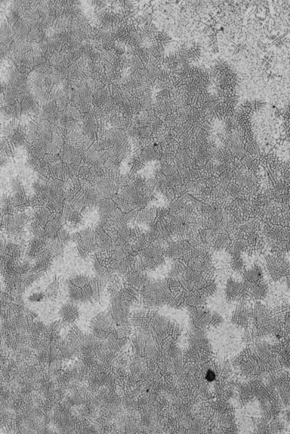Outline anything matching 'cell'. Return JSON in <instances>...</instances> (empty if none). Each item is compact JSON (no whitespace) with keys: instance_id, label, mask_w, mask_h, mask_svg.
I'll return each mask as SVG.
<instances>
[{"instance_id":"obj_1","label":"cell","mask_w":290,"mask_h":434,"mask_svg":"<svg viewBox=\"0 0 290 434\" xmlns=\"http://www.w3.org/2000/svg\"><path fill=\"white\" fill-rule=\"evenodd\" d=\"M71 240L76 244L79 257L82 259L92 256L98 251L96 233L92 228H86L71 235Z\"/></svg>"},{"instance_id":"obj_2","label":"cell","mask_w":290,"mask_h":434,"mask_svg":"<svg viewBox=\"0 0 290 434\" xmlns=\"http://www.w3.org/2000/svg\"><path fill=\"white\" fill-rule=\"evenodd\" d=\"M91 277L85 275H77L69 279L68 292L69 296L75 301H92V289Z\"/></svg>"},{"instance_id":"obj_3","label":"cell","mask_w":290,"mask_h":434,"mask_svg":"<svg viewBox=\"0 0 290 434\" xmlns=\"http://www.w3.org/2000/svg\"><path fill=\"white\" fill-rule=\"evenodd\" d=\"M251 316L253 318L255 332L259 334H267L275 331V319L272 312L264 305L258 303L252 310Z\"/></svg>"},{"instance_id":"obj_4","label":"cell","mask_w":290,"mask_h":434,"mask_svg":"<svg viewBox=\"0 0 290 434\" xmlns=\"http://www.w3.org/2000/svg\"><path fill=\"white\" fill-rule=\"evenodd\" d=\"M268 274L274 281L286 279L290 275V263L283 255L272 253L266 259Z\"/></svg>"},{"instance_id":"obj_5","label":"cell","mask_w":290,"mask_h":434,"mask_svg":"<svg viewBox=\"0 0 290 434\" xmlns=\"http://www.w3.org/2000/svg\"><path fill=\"white\" fill-rule=\"evenodd\" d=\"M150 279L146 271L132 268L123 276V283L125 287L133 289L137 292L138 290L140 291Z\"/></svg>"},{"instance_id":"obj_6","label":"cell","mask_w":290,"mask_h":434,"mask_svg":"<svg viewBox=\"0 0 290 434\" xmlns=\"http://www.w3.org/2000/svg\"><path fill=\"white\" fill-rule=\"evenodd\" d=\"M49 240L45 237H34L27 243L25 254L29 259H36L47 249Z\"/></svg>"},{"instance_id":"obj_7","label":"cell","mask_w":290,"mask_h":434,"mask_svg":"<svg viewBox=\"0 0 290 434\" xmlns=\"http://www.w3.org/2000/svg\"><path fill=\"white\" fill-rule=\"evenodd\" d=\"M110 318L109 315L101 313L93 318L91 323V328L96 336L106 334L110 329Z\"/></svg>"},{"instance_id":"obj_8","label":"cell","mask_w":290,"mask_h":434,"mask_svg":"<svg viewBox=\"0 0 290 434\" xmlns=\"http://www.w3.org/2000/svg\"><path fill=\"white\" fill-rule=\"evenodd\" d=\"M242 277H243L242 281L250 287L261 282L264 279L263 269L259 265H254L253 267L244 271L242 272Z\"/></svg>"},{"instance_id":"obj_9","label":"cell","mask_w":290,"mask_h":434,"mask_svg":"<svg viewBox=\"0 0 290 434\" xmlns=\"http://www.w3.org/2000/svg\"><path fill=\"white\" fill-rule=\"evenodd\" d=\"M251 316V312L246 307L239 306L234 313L232 322L238 326L245 328L249 325Z\"/></svg>"},{"instance_id":"obj_10","label":"cell","mask_w":290,"mask_h":434,"mask_svg":"<svg viewBox=\"0 0 290 434\" xmlns=\"http://www.w3.org/2000/svg\"><path fill=\"white\" fill-rule=\"evenodd\" d=\"M59 316L63 322L65 324H72L78 318L79 310L74 305L66 304L63 305L59 311Z\"/></svg>"},{"instance_id":"obj_11","label":"cell","mask_w":290,"mask_h":434,"mask_svg":"<svg viewBox=\"0 0 290 434\" xmlns=\"http://www.w3.org/2000/svg\"><path fill=\"white\" fill-rule=\"evenodd\" d=\"M62 279L56 275H54L51 282L47 285L45 290V296L47 298L55 299L58 298L61 291Z\"/></svg>"},{"instance_id":"obj_12","label":"cell","mask_w":290,"mask_h":434,"mask_svg":"<svg viewBox=\"0 0 290 434\" xmlns=\"http://www.w3.org/2000/svg\"><path fill=\"white\" fill-rule=\"evenodd\" d=\"M268 285L264 281L250 287L249 295L252 298L261 300L265 299L268 292Z\"/></svg>"},{"instance_id":"obj_13","label":"cell","mask_w":290,"mask_h":434,"mask_svg":"<svg viewBox=\"0 0 290 434\" xmlns=\"http://www.w3.org/2000/svg\"><path fill=\"white\" fill-rule=\"evenodd\" d=\"M65 245L56 239L49 240L47 249L54 259L61 258L64 254Z\"/></svg>"},{"instance_id":"obj_14","label":"cell","mask_w":290,"mask_h":434,"mask_svg":"<svg viewBox=\"0 0 290 434\" xmlns=\"http://www.w3.org/2000/svg\"><path fill=\"white\" fill-rule=\"evenodd\" d=\"M229 266L232 271L236 272H243L245 270V263L241 255L231 256L229 262Z\"/></svg>"},{"instance_id":"obj_15","label":"cell","mask_w":290,"mask_h":434,"mask_svg":"<svg viewBox=\"0 0 290 434\" xmlns=\"http://www.w3.org/2000/svg\"><path fill=\"white\" fill-rule=\"evenodd\" d=\"M45 297V293L36 292L29 297V299L32 302H39L43 300Z\"/></svg>"},{"instance_id":"obj_16","label":"cell","mask_w":290,"mask_h":434,"mask_svg":"<svg viewBox=\"0 0 290 434\" xmlns=\"http://www.w3.org/2000/svg\"><path fill=\"white\" fill-rule=\"evenodd\" d=\"M286 283H287V286L289 290L290 291V275L289 277H287V279H285Z\"/></svg>"}]
</instances>
